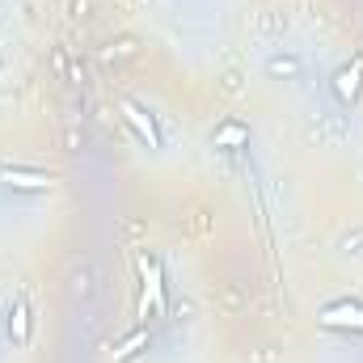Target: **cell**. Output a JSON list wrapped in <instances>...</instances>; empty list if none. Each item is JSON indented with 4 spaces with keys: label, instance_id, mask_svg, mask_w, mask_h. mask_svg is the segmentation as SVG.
<instances>
[{
    "label": "cell",
    "instance_id": "cell-9",
    "mask_svg": "<svg viewBox=\"0 0 363 363\" xmlns=\"http://www.w3.org/2000/svg\"><path fill=\"white\" fill-rule=\"evenodd\" d=\"M241 140H245V131H241L237 123H228V127H224V131L216 135V144H241Z\"/></svg>",
    "mask_w": 363,
    "mask_h": 363
},
{
    "label": "cell",
    "instance_id": "cell-5",
    "mask_svg": "<svg viewBox=\"0 0 363 363\" xmlns=\"http://www.w3.org/2000/svg\"><path fill=\"white\" fill-rule=\"evenodd\" d=\"M140 347H148V330H135L127 342H118V347H114V359H131Z\"/></svg>",
    "mask_w": 363,
    "mask_h": 363
},
{
    "label": "cell",
    "instance_id": "cell-3",
    "mask_svg": "<svg viewBox=\"0 0 363 363\" xmlns=\"http://www.w3.org/2000/svg\"><path fill=\"white\" fill-rule=\"evenodd\" d=\"M123 114H127V123L140 131V140H148V148H161V140H157V127H152V118L135 106V101H123Z\"/></svg>",
    "mask_w": 363,
    "mask_h": 363
},
{
    "label": "cell",
    "instance_id": "cell-7",
    "mask_svg": "<svg viewBox=\"0 0 363 363\" xmlns=\"http://www.w3.org/2000/svg\"><path fill=\"white\" fill-rule=\"evenodd\" d=\"M267 68H271L274 77H296V72H300V64H296L291 55H271V60H267Z\"/></svg>",
    "mask_w": 363,
    "mask_h": 363
},
{
    "label": "cell",
    "instance_id": "cell-8",
    "mask_svg": "<svg viewBox=\"0 0 363 363\" xmlns=\"http://www.w3.org/2000/svg\"><path fill=\"white\" fill-rule=\"evenodd\" d=\"M26 330H30V321H26V308L17 304V308H13V338L26 342Z\"/></svg>",
    "mask_w": 363,
    "mask_h": 363
},
{
    "label": "cell",
    "instance_id": "cell-4",
    "mask_svg": "<svg viewBox=\"0 0 363 363\" xmlns=\"http://www.w3.org/2000/svg\"><path fill=\"white\" fill-rule=\"evenodd\" d=\"M0 182L13 186V190H47L51 186L47 174H26V169H0Z\"/></svg>",
    "mask_w": 363,
    "mask_h": 363
},
{
    "label": "cell",
    "instance_id": "cell-1",
    "mask_svg": "<svg viewBox=\"0 0 363 363\" xmlns=\"http://www.w3.org/2000/svg\"><path fill=\"white\" fill-rule=\"evenodd\" d=\"M140 274H144V296H140V317H148V313H157L165 300H161V267L144 254L140 258Z\"/></svg>",
    "mask_w": 363,
    "mask_h": 363
},
{
    "label": "cell",
    "instance_id": "cell-2",
    "mask_svg": "<svg viewBox=\"0 0 363 363\" xmlns=\"http://www.w3.org/2000/svg\"><path fill=\"white\" fill-rule=\"evenodd\" d=\"M321 325H330V330H363V304H351V300L325 304L321 308Z\"/></svg>",
    "mask_w": 363,
    "mask_h": 363
},
{
    "label": "cell",
    "instance_id": "cell-6",
    "mask_svg": "<svg viewBox=\"0 0 363 363\" xmlns=\"http://www.w3.org/2000/svg\"><path fill=\"white\" fill-rule=\"evenodd\" d=\"M338 93H342V97H355V93H359V64H351V68L338 72Z\"/></svg>",
    "mask_w": 363,
    "mask_h": 363
}]
</instances>
